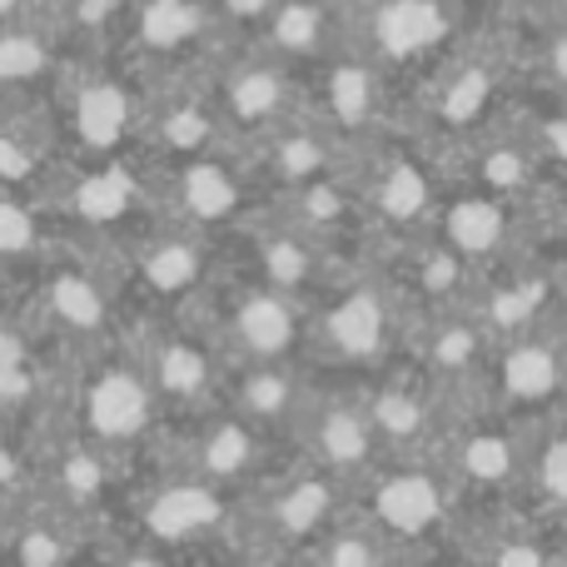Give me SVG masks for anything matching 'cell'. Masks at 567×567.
Masks as SVG:
<instances>
[{
    "mask_svg": "<svg viewBox=\"0 0 567 567\" xmlns=\"http://www.w3.org/2000/svg\"><path fill=\"white\" fill-rule=\"evenodd\" d=\"M45 199L60 219L80 225L100 245H110V239L120 245L135 229H145L150 219H159L155 179H150V169L130 165L125 155L80 159L75 169H60V185Z\"/></svg>",
    "mask_w": 567,
    "mask_h": 567,
    "instance_id": "cell-15",
    "label": "cell"
},
{
    "mask_svg": "<svg viewBox=\"0 0 567 567\" xmlns=\"http://www.w3.org/2000/svg\"><path fill=\"white\" fill-rule=\"evenodd\" d=\"M518 508L567 528V409L528 429V468H523Z\"/></svg>",
    "mask_w": 567,
    "mask_h": 567,
    "instance_id": "cell-34",
    "label": "cell"
},
{
    "mask_svg": "<svg viewBox=\"0 0 567 567\" xmlns=\"http://www.w3.org/2000/svg\"><path fill=\"white\" fill-rule=\"evenodd\" d=\"M303 115L319 120L339 145L363 150L383 135L389 120V70L369 50L343 40L319 65L303 70Z\"/></svg>",
    "mask_w": 567,
    "mask_h": 567,
    "instance_id": "cell-18",
    "label": "cell"
},
{
    "mask_svg": "<svg viewBox=\"0 0 567 567\" xmlns=\"http://www.w3.org/2000/svg\"><path fill=\"white\" fill-rule=\"evenodd\" d=\"M195 313L215 333L229 363L303 359V343H309V303L225 265H219V279L199 293Z\"/></svg>",
    "mask_w": 567,
    "mask_h": 567,
    "instance_id": "cell-6",
    "label": "cell"
},
{
    "mask_svg": "<svg viewBox=\"0 0 567 567\" xmlns=\"http://www.w3.org/2000/svg\"><path fill=\"white\" fill-rule=\"evenodd\" d=\"M259 498L239 503V528H245L255 553H309V543L349 508V483H339L333 473L313 468V463H293V473L284 478L255 483Z\"/></svg>",
    "mask_w": 567,
    "mask_h": 567,
    "instance_id": "cell-17",
    "label": "cell"
},
{
    "mask_svg": "<svg viewBox=\"0 0 567 567\" xmlns=\"http://www.w3.org/2000/svg\"><path fill=\"white\" fill-rule=\"evenodd\" d=\"M528 209L523 199H508V195H493V189H478L463 179L458 189L443 195V209L433 219L429 235H439L443 245H453L468 265L478 269H493L503 259L523 255V225H528Z\"/></svg>",
    "mask_w": 567,
    "mask_h": 567,
    "instance_id": "cell-26",
    "label": "cell"
},
{
    "mask_svg": "<svg viewBox=\"0 0 567 567\" xmlns=\"http://www.w3.org/2000/svg\"><path fill=\"white\" fill-rule=\"evenodd\" d=\"M478 399L493 403L498 413H508L523 429L563 413L567 409V329L548 319L498 339Z\"/></svg>",
    "mask_w": 567,
    "mask_h": 567,
    "instance_id": "cell-14",
    "label": "cell"
},
{
    "mask_svg": "<svg viewBox=\"0 0 567 567\" xmlns=\"http://www.w3.org/2000/svg\"><path fill=\"white\" fill-rule=\"evenodd\" d=\"M513 85V60L503 50H453L429 75L419 95V140L433 150H458L463 140L483 135L503 120V100Z\"/></svg>",
    "mask_w": 567,
    "mask_h": 567,
    "instance_id": "cell-11",
    "label": "cell"
},
{
    "mask_svg": "<svg viewBox=\"0 0 567 567\" xmlns=\"http://www.w3.org/2000/svg\"><path fill=\"white\" fill-rule=\"evenodd\" d=\"M289 439L299 443L303 463L333 473V478L349 483V488L383 458L379 433H373L369 409H363V399H359V383H349V389H319V383H313V393H309V403H303Z\"/></svg>",
    "mask_w": 567,
    "mask_h": 567,
    "instance_id": "cell-23",
    "label": "cell"
},
{
    "mask_svg": "<svg viewBox=\"0 0 567 567\" xmlns=\"http://www.w3.org/2000/svg\"><path fill=\"white\" fill-rule=\"evenodd\" d=\"M349 508L393 548V558L443 553V538L458 533L463 503L439 453L379 458L349 488Z\"/></svg>",
    "mask_w": 567,
    "mask_h": 567,
    "instance_id": "cell-3",
    "label": "cell"
},
{
    "mask_svg": "<svg viewBox=\"0 0 567 567\" xmlns=\"http://www.w3.org/2000/svg\"><path fill=\"white\" fill-rule=\"evenodd\" d=\"M209 6H215V20L225 25V35H235V30L259 35V30H265V20L275 16L279 0H209Z\"/></svg>",
    "mask_w": 567,
    "mask_h": 567,
    "instance_id": "cell-39",
    "label": "cell"
},
{
    "mask_svg": "<svg viewBox=\"0 0 567 567\" xmlns=\"http://www.w3.org/2000/svg\"><path fill=\"white\" fill-rule=\"evenodd\" d=\"M110 40L120 45L130 75L159 85L209 70L225 25L215 20L209 0H130Z\"/></svg>",
    "mask_w": 567,
    "mask_h": 567,
    "instance_id": "cell-10",
    "label": "cell"
},
{
    "mask_svg": "<svg viewBox=\"0 0 567 567\" xmlns=\"http://www.w3.org/2000/svg\"><path fill=\"white\" fill-rule=\"evenodd\" d=\"M20 508H25V498H16V493H0V558H6V548H10V533H16Z\"/></svg>",
    "mask_w": 567,
    "mask_h": 567,
    "instance_id": "cell-41",
    "label": "cell"
},
{
    "mask_svg": "<svg viewBox=\"0 0 567 567\" xmlns=\"http://www.w3.org/2000/svg\"><path fill=\"white\" fill-rule=\"evenodd\" d=\"M10 20H30V0H0V25Z\"/></svg>",
    "mask_w": 567,
    "mask_h": 567,
    "instance_id": "cell-42",
    "label": "cell"
},
{
    "mask_svg": "<svg viewBox=\"0 0 567 567\" xmlns=\"http://www.w3.org/2000/svg\"><path fill=\"white\" fill-rule=\"evenodd\" d=\"M205 80L215 95L219 125H225V145L235 150L255 145L269 130L303 115V70L269 55L265 45H249L229 55L225 65H209Z\"/></svg>",
    "mask_w": 567,
    "mask_h": 567,
    "instance_id": "cell-12",
    "label": "cell"
},
{
    "mask_svg": "<svg viewBox=\"0 0 567 567\" xmlns=\"http://www.w3.org/2000/svg\"><path fill=\"white\" fill-rule=\"evenodd\" d=\"M533 65H538V95L567 100V16L553 10L538 30V45H533Z\"/></svg>",
    "mask_w": 567,
    "mask_h": 567,
    "instance_id": "cell-37",
    "label": "cell"
},
{
    "mask_svg": "<svg viewBox=\"0 0 567 567\" xmlns=\"http://www.w3.org/2000/svg\"><path fill=\"white\" fill-rule=\"evenodd\" d=\"M239 493H225L205 478L169 468V478L150 483L140 498V538L150 543V558L159 553H195L209 538H235L239 528Z\"/></svg>",
    "mask_w": 567,
    "mask_h": 567,
    "instance_id": "cell-22",
    "label": "cell"
},
{
    "mask_svg": "<svg viewBox=\"0 0 567 567\" xmlns=\"http://www.w3.org/2000/svg\"><path fill=\"white\" fill-rule=\"evenodd\" d=\"M359 189H363V219L379 239H419L433 229L449 195L443 155L433 145L413 140H369L359 150Z\"/></svg>",
    "mask_w": 567,
    "mask_h": 567,
    "instance_id": "cell-7",
    "label": "cell"
},
{
    "mask_svg": "<svg viewBox=\"0 0 567 567\" xmlns=\"http://www.w3.org/2000/svg\"><path fill=\"white\" fill-rule=\"evenodd\" d=\"M60 239H55V209H50V199L0 189V265L35 269Z\"/></svg>",
    "mask_w": 567,
    "mask_h": 567,
    "instance_id": "cell-35",
    "label": "cell"
},
{
    "mask_svg": "<svg viewBox=\"0 0 567 567\" xmlns=\"http://www.w3.org/2000/svg\"><path fill=\"white\" fill-rule=\"evenodd\" d=\"M359 399L369 409V423L379 433L383 458H409V453H433L449 423V399L423 379V369L409 359V349H399L389 363L359 373Z\"/></svg>",
    "mask_w": 567,
    "mask_h": 567,
    "instance_id": "cell-20",
    "label": "cell"
},
{
    "mask_svg": "<svg viewBox=\"0 0 567 567\" xmlns=\"http://www.w3.org/2000/svg\"><path fill=\"white\" fill-rule=\"evenodd\" d=\"M563 0H463V20L488 16L498 30H513L523 20H548Z\"/></svg>",
    "mask_w": 567,
    "mask_h": 567,
    "instance_id": "cell-38",
    "label": "cell"
},
{
    "mask_svg": "<svg viewBox=\"0 0 567 567\" xmlns=\"http://www.w3.org/2000/svg\"><path fill=\"white\" fill-rule=\"evenodd\" d=\"M110 249H125L115 259V284L125 293V303H145L155 313L195 309L199 293L219 279V259H225L215 235L165 215Z\"/></svg>",
    "mask_w": 567,
    "mask_h": 567,
    "instance_id": "cell-5",
    "label": "cell"
},
{
    "mask_svg": "<svg viewBox=\"0 0 567 567\" xmlns=\"http://www.w3.org/2000/svg\"><path fill=\"white\" fill-rule=\"evenodd\" d=\"M309 393L313 379L303 373V359H245L225 369V403L265 433H293Z\"/></svg>",
    "mask_w": 567,
    "mask_h": 567,
    "instance_id": "cell-30",
    "label": "cell"
},
{
    "mask_svg": "<svg viewBox=\"0 0 567 567\" xmlns=\"http://www.w3.org/2000/svg\"><path fill=\"white\" fill-rule=\"evenodd\" d=\"M303 558L323 563V567H379V563L393 558V548L359 518V513L343 508L339 518H333L329 528L309 543V553H303Z\"/></svg>",
    "mask_w": 567,
    "mask_h": 567,
    "instance_id": "cell-36",
    "label": "cell"
},
{
    "mask_svg": "<svg viewBox=\"0 0 567 567\" xmlns=\"http://www.w3.org/2000/svg\"><path fill=\"white\" fill-rule=\"evenodd\" d=\"M343 40H349V10H343V0H279L275 16L255 35V45H265L269 55L289 60V65L309 70L329 50H339Z\"/></svg>",
    "mask_w": 567,
    "mask_h": 567,
    "instance_id": "cell-33",
    "label": "cell"
},
{
    "mask_svg": "<svg viewBox=\"0 0 567 567\" xmlns=\"http://www.w3.org/2000/svg\"><path fill=\"white\" fill-rule=\"evenodd\" d=\"M265 439L269 433L259 423H249L239 409H229L225 399L165 433L169 468L189 473V478H205L225 493H249L265 478V463H269Z\"/></svg>",
    "mask_w": 567,
    "mask_h": 567,
    "instance_id": "cell-21",
    "label": "cell"
},
{
    "mask_svg": "<svg viewBox=\"0 0 567 567\" xmlns=\"http://www.w3.org/2000/svg\"><path fill=\"white\" fill-rule=\"evenodd\" d=\"M553 323L567 329V259H553Z\"/></svg>",
    "mask_w": 567,
    "mask_h": 567,
    "instance_id": "cell-40",
    "label": "cell"
},
{
    "mask_svg": "<svg viewBox=\"0 0 567 567\" xmlns=\"http://www.w3.org/2000/svg\"><path fill=\"white\" fill-rule=\"evenodd\" d=\"M150 179H155L159 215L195 225L215 239L245 225L249 205H255V175L235 145H215L185 159H159V175L150 169Z\"/></svg>",
    "mask_w": 567,
    "mask_h": 567,
    "instance_id": "cell-16",
    "label": "cell"
},
{
    "mask_svg": "<svg viewBox=\"0 0 567 567\" xmlns=\"http://www.w3.org/2000/svg\"><path fill=\"white\" fill-rule=\"evenodd\" d=\"M239 155H245L255 185L275 189V195H293V189H303V185H313V179L333 175V169L353 165V159H359V150L339 145V140H333L319 120L293 115L289 125L269 130L265 140L245 145Z\"/></svg>",
    "mask_w": 567,
    "mask_h": 567,
    "instance_id": "cell-28",
    "label": "cell"
},
{
    "mask_svg": "<svg viewBox=\"0 0 567 567\" xmlns=\"http://www.w3.org/2000/svg\"><path fill=\"white\" fill-rule=\"evenodd\" d=\"M433 453L449 468L463 508H478V503L488 513L518 508L523 468H528V429L513 423L508 413H498L483 399H468V409H458L443 423V439Z\"/></svg>",
    "mask_w": 567,
    "mask_h": 567,
    "instance_id": "cell-8",
    "label": "cell"
},
{
    "mask_svg": "<svg viewBox=\"0 0 567 567\" xmlns=\"http://www.w3.org/2000/svg\"><path fill=\"white\" fill-rule=\"evenodd\" d=\"M50 419L60 433L95 443L125 463L145 449H159L169 433L165 403H159L135 343L125 349L120 339L70 353V363L60 369V393Z\"/></svg>",
    "mask_w": 567,
    "mask_h": 567,
    "instance_id": "cell-1",
    "label": "cell"
},
{
    "mask_svg": "<svg viewBox=\"0 0 567 567\" xmlns=\"http://www.w3.org/2000/svg\"><path fill=\"white\" fill-rule=\"evenodd\" d=\"M60 175V130L50 105H6L0 115V189L16 195H50V179Z\"/></svg>",
    "mask_w": 567,
    "mask_h": 567,
    "instance_id": "cell-31",
    "label": "cell"
},
{
    "mask_svg": "<svg viewBox=\"0 0 567 567\" xmlns=\"http://www.w3.org/2000/svg\"><path fill=\"white\" fill-rule=\"evenodd\" d=\"M140 145L155 159H185L225 145L215 95H209L205 70L179 80H159L145 90V120H140Z\"/></svg>",
    "mask_w": 567,
    "mask_h": 567,
    "instance_id": "cell-27",
    "label": "cell"
},
{
    "mask_svg": "<svg viewBox=\"0 0 567 567\" xmlns=\"http://www.w3.org/2000/svg\"><path fill=\"white\" fill-rule=\"evenodd\" d=\"M409 303L383 275V265H343L309 299V343L303 359H323L329 369L369 373L389 363L409 343Z\"/></svg>",
    "mask_w": 567,
    "mask_h": 567,
    "instance_id": "cell-2",
    "label": "cell"
},
{
    "mask_svg": "<svg viewBox=\"0 0 567 567\" xmlns=\"http://www.w3.org/2000/svg\"><path fill=\"white\" fill-rule=\"evenodd\" d=\"M30 323L45 333L55 349L80 353L120 339L125 329V293L115 284V265L90 255V245H55L35 265L30 289Z\"/></svg>",
    "mask_w": 567,
    "mask_h": 567,
    "instance_id": "cell-4",
    "label": "cell"
},
{
    "mask_svg": "<svg viewBox=\"0 0 567 567\" xmlns=\"http://www.w3.org/2000/svg\"><path fill=\"white\" fill-rule=\"evenodd\" d=\"M229 239L249 249V265L239 259V275L275 284V289L293 293V299H303V303L343 269V259H333V249L323 245V239L303 235V229L289 225L284 215L279 219H245L239 229H229Z\"/></svg>",
    "mask_w": 567,
    "mask_h": 567,
    "instance_id": "cell-25",
    "label": "cell"
},
{
    "mask_svg": "<svg viewBox=\"0 0 567 567\" xmlns=\"http://www.w3.org/2000/svg\"><path fill=\"white\" fill-rule=\"evenodd\" d=\"M463 309L493 333V343L553 319V259H503L483 269Z\"/></svg>",
    "mask_w": 567,
    "mask_h": 567,
    "instance_id": "cell-29",
    "label": "cell"
},
{
    "mask_svg": "<svg viewBox=\"0 0 567 567\" xmlns=\"http://www.w3.org/2000/svg\"><path fill=\"white\" fill-rule=\"evenodd\" d=\"M409 359L423 369V379L453 403L478 399L483 373L493 359V333L473 319L468 309H439V313H419L409 329Z\"/></svg>",
    "mask_w": 567,
    "mask_h": 567,
    "instance_id": "cell-24",
    "label": "cell"
},
{
    "mask_svg": "<svg viewBox=\"0 0 567 567\" xmlns=\"http://www.w3.org/2000/svg\"><path fill=\"white\" fill-rule=\"evenodd\" d=\"M65 80L60 35L40 20H10L0 25V100L6 105H40Z\"/></svg>",
    "mask_w": 567,
    "mask_h": 567,
    "instance_id": "cell-32",
    "label": "cell"
},
{
    "mask_svg": "<svg viewBox=\"0 0 567 567\" xmlns=\"http://www.w3.org/2000/svg\"><path fill=\"white\" fill-rule=\"evenodd\" d=\"M463 25V0H363L359 16H349V40L389 75H433L458 50Z\"/></svg>",
    "mask_w": 567,
    "mask_h": 567,
    "instance_id": "cell-13",
    "label": "cell"
},
{
    "mask_svg": "<svg viewBox=\"0 0 567 567\" xmlns=\"http://www.w3.org/2000/svg\"><path fill=\"white\" fill-rule=\"evenodd\" d=\"M135 353H140V363H145L150 383H155L159 403H165L169 429L205 409H215V403L225 399L229 359L195 309L155 313L150 323H140Z\"/></svg>",
    "mask_w": 567,
    "mask_h": 567,
    "instance_id": "cell-9",
    "label": "cell"
},
{
    "mask_svg": "<svg viewBox=\"0 0 567 567\" xmlns=\"http://www.w3.org/2000/svg\"><path fill=\"white\" fill-rule=\"evenodd\" d=\"M60 140H70L80 159L125 155V145H140V120H145V90L135 75L110 65H90L60 80Z\"/></svg>",
    "mask_w": 567,
    "mask_h": 567,
    "instance_id": "cell-19",
    "label": "cell"
}]
</instances>
